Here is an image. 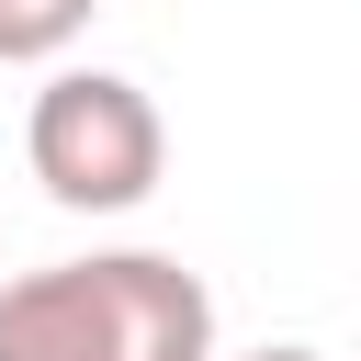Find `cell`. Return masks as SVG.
<instances>
[{
  "mask_svg": "<svg viewBox=\"0 0 361 361\" xmlns=\"http://www.w3.org/2000/svg\"><path fill=\"white\" fill-rule=\"evenodd\" d=\"M90 11H102V0H0V68H45V56H68V45L90 34Z\"/></svg>",
  "mask_w": 361,
  "mask_h": 361,
  "instance_id": "3957f363",
  "label": "cell"
},
{
  "mask_svg": "<svg viewBox=\"0 0 361 361\" xmlns=\"http://www.w3.org/2000/svg\"><path fill=\"white\" fill-rule=\"evenodd\" d=\"M248 361H327V350H293V338H282V350H248Z\"/></svg>",
  "mask_w": 361,
  "mask_h": 361,
  "instance_id": "277c9868",
  "label": "cell"
},
{
  "mask_svg": "<svg viewBox=\"0 0 361 361\" xmlns=\"http://www.w3.org/2000/svg\"><path fill=\"white\" fill-rule=\"evenodd\" d=\"M0 361H214V293L169 248L45 259L0 282Z\"/></svg>",
  "mask_w": 361,
  "mask_h": 361,
  "instance_id": "6da1fadb",
  "label": "cell"
},
{
  "mask_svg": "<svg viewBox=\"0 0 361 361\" xmlns=\"http://www.w3.org/2000/svg\"><path fill=\"white\" fill-rule=\"evenodd\" d=\"M23 158L68 214H135L169 169V124L124 68H56L23 113Z\"/></svg>",
  "mask_w": 361,
  "mask_h": 361,
  "instance_id": "7a4b0ae2",
  "label": "cell"
}]
</instances>
